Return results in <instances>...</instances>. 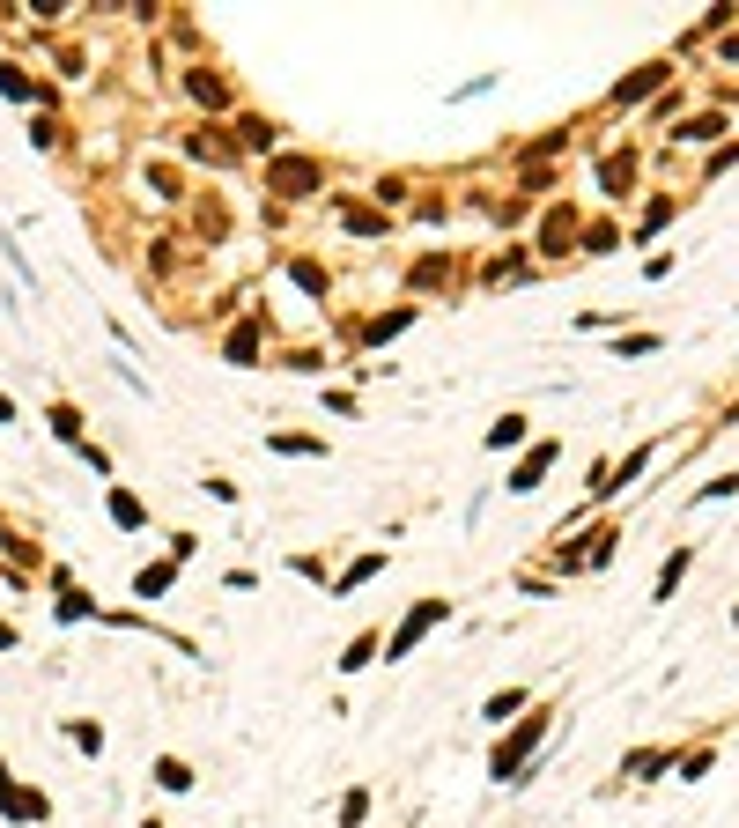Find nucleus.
I'll use <instances>...</instances> for the list:
<instances>
[{
  "instance_id": "obj_1",
  "label": "nucleus",
  "mask_w": 739,
  "mask_h": 828,
  "mask_svg": "<svg viewBox=\"0 0 739 828\" xmlns=\"http://www.w3.org/2000/svg\"><path fill=\"white\" fill-rule=\"evenodd\" d=\"M540 732H547V710H540V718H518V732L496 747V762H488V769H496V777H518V762L540 747Z\"/></svg>"
},
{
  "instance_id": "obj_2",
  "label": "nucleus",
  "mask_w": 739,
  "mask_h": 828,
  "mask_svg": "<svg viewBox=\"0 0 739 828\" xmlns=\"http://www.w3.org/2000/svg\"><path fill=\"white\" fill-rule=\"evenodd\" d=\"M429 621H444V599H429V607H414V614H407V629L392 636V658H407V651H414V636H422Z\"/></svg>"
},
{
  "instance_id": "obj_3",
  "label": "nucleus",
  "mask_w": 739,
  "mask_h": 828,
  "mask_svg": "<svg viewBox=\"0 0 739 828\" xmlns=\"http://www.w3.org/2000/svg\"><path fill=\"white\" fill-rule=\"evenodd\" d=\"M274 185H281V193H311L318 171H311V163H274Z\"/></svg>"
},
{
  "instance_id": "obj_4",
  "label": "nucleus",
  "mask_w": 739,
  "mask_h": 828,
  "mask_svg": "<svg viewBox=\"0 0 739 828\" xmlns=\"http://www.w3.org/2000/svg\"><path fill=\"white\" fill-rule=\"evenodd\" d=\"M547 459H555V444H540L533 459L518 466V481H510V488H518V496H525V488H540V474H547Z\"/></svg>"
},
{
  "instance_id": "obj_5",
  "label": "nucleus",
  "mask_w": 739,
  "mask_h": 828,
  "mask_svg": "<svg viewBox=\"0 0 739 828\" xmlns=\"http://www.w3.org/2000/svg\"><path fill=\"white\" fill-rule=\"evenodd\" d=\"M518 437H525V422H518V414H503V422L488 429V444H496V451H503V444H518Z\"/></svg>"
},
{
  "instance_id": "obj_6",
  "label": "nucleus",
  "mask_w": 739,
  "mask_h": 828,
  "mask_svg": "<svg viewBox=\"0 0 739 828\" xmlns=\"http://www.w3.org/2000/svg\"><path fill=\"white\" fill-rule=\"evenodd\" d=\"M518 703H525V695H518V688H503V695H488V718H496V725H503V718H510V710H518Z\"/></svg>"
},
{
  "instance_id": "obj_7",
  "label": "nucleus",
  "mask_w": 739,
  "mask_h": 828,
  "mask_svg": "<svg viewBox=\"0 0 739 828\" xmlns=\"http://www.w3.org/2000/svg\"><path fill=\"white\" fill-rule=\"evenodd\" d=\"M156 777L170 784V792H185V784H193V769H185V762H156Z\"/></svg>"
},
{
  "instance_id": "obj_8",
  "label": "nucleus",
  "mask_w": 739,
  "mask_h": 828,
  "mask_svg": "<svg viewBox=\"0 0 739 828\" xmlns=\"http://www.w3.org/2000/svg\"><path fill=\"white\" fill-rule=\"evenodd\" d=\"M680 570H688V548H680V555H673V562H666V570H658V599H666V592H673V585H680Z\"/></svg>"
},
{
  "instance_id": "obj_9",
  "label": "nucleus",
  "mask_w": 739,
  "mask_h": 828,
  "mask_svg": "<svg viewBox=\"0 0 739 828\" xmlns=\"http://www.w3.org/2000/svg\"><path fill=\"white\" fill-rule=\"evenodd\" d=\"M370 651H377V636H355V644H348V658H340V666H348V673H355V666H370Z\"/></svg>"
},
{
  "instance_id": "obj_10",
  "label": "nucleus",
  "mask_w": 739,
  "mask_h": 828,
  "mask_svg": "<svg viewBox=\"0 0 739 828\" xmlns=\"http://www.w3.org/2000/svg\"><path fill=\"white\" fill-rule=\"evenodd\" d=\"M8 414H15V407H8V400H0V422H8Z\"/></svg>"
}]
</instances>
